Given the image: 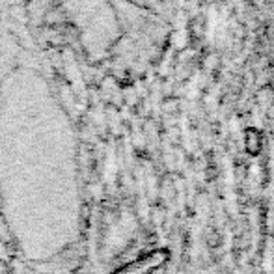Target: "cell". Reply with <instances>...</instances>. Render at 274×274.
<instances>
[{"label": "cell", "mask_w": 274, "mask_h": 274, "mask_svg": "<svg viewBox=\"0 0 274 274\" xmlns=\"http://www.w3.org/2000/svg\"><path fill=\"white\" fill-rule=\"evenodd\" d=\"M269 43H270V66H272V90H274V0H269Z\"/></svg>", "instance_id": "obj_1"}]
</instances>
